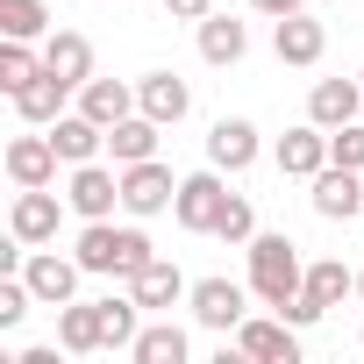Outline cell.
<instances>
[{
  "mask_svg": "<svg viewBox=\"0 0 364 364\" xmlns=\"http://www.w3.org/2000/svg\"><path fill=\"white\" fill-rule=\"evenodd\" d=\"M236 350L250 357V364H300V328L279 314V321H257V314H243V328H236Z\"/></svg>",
  "mask_w": 364,
  "mask_h": 364,
  "instance_id": "9",
  "label": "cell"
},
{
  "mask_svg": "<svg viewBox=\"0 0 364 364\" xmlns=\"http://www.w3.org/2000/svg\"><path fill=\"white\" fill-rule=\"evenodd\" d=\"M208 164L215 171H250L257 164V122H243V114H222L215 129H208Z\"/></svg>",
  "mask_w": 364,
  "mask_h": 364,
  "instance_id": "12",
  "label": "cell"
},
{
  "mask_svg": "<svg viewBox=\"0 0 364 364\" xmlns=\"http://www.w3.org/2000/svg\"><path fill=\"white\" fill-rule=\"evenodd\" d=\"M22 279H29L36 307H65V300H79V279H86V264H79V257H58V250H36V257L22 264Z\"/></svg>",
  "mask_w": 364,
  "mask_h": 364,
  "instance_id": "8",
  "label": "cell"
},
{
  "mask_svg": "<svg viewBox=\"0 0 364 364\" xmlns=\"http://www.w3.org/2000/svg\"><path fill=\"white\" fill-rule=\"evenodd\" d=\"M50 143H58V157H65V164H93V157L107 150V129H100L93 114H79V107H72V114H58V122H50Z\"/></svg>",
  "mask_w": 364,
  "mask_h": 364,
  "instance_id": "18",
  "label": "cell"
},
{
  "mask_svg": "<svg viewBox=\"0 0 364 364\" xmlns=\"http://www.w3.org/2000/svg\"><path fill=\"white\" fill-rule=\"evenodd\" d=\"M357 343H364V328H357Z\"/></svg>",
  "mask_w": 364,
  "mask_h": 364,
  "instance_id": "35",
  "label": "cell"
},
{
  "mask_svg": "<svg viewBox=\"0 0 364 364\" xmlns=\"http://www.w3.org/2000/svg\"><path fill=\"white\" fill-rule=\"evenodd\" d=\"M136 107L150 114V122H164V129H178L193 114V86L178 79V72H143L136 79Z\"/></svg>",
  "mask_w": 364,
  "mask_h": 364,
  "instance_id": "11",
  "label": "cell"
},
{
  "mask_svg": "<svg viewBox=\"0 0 364 364\" xmlns=\"http://www.w3.org/2000/svg\"><path fill=\"white\" fill-rule=\"evenodd\" d=\"M65 200H72L79 222H114V208H122V164H114V171H107L100 157H93V164H72Z\"/></svg>",
  "mask_w": 364,
  "mask_h": 364,
  "instance_id": "3",
  "label": "cell"
},
{
  "mask_svg": "<svg viewBox=\"0 0 364 364\" xmlns=\"http://www.w3.org/2000/svg\"><path fill=\"white\" fill-rule=\"evenodd\" d=\"M65 208H72V200H58L50 186H15V208H8V236H22V243H50Z\"/></svg>",
  "mask_w": 364,
  "mask_h": 364,
  "instance_id": "7",
  "label": "cell"
},
{
  "mask_svg": "<svg viewBox=\"0 0 364 364\" xmlns=\"http://www.w3.org/2000/svg\"><path fill=\"white\" fill-rule=\"evenodd\" d=\"M143 314H150V307H143L136 293H122V300L107 293V300H100V350H136V336H143Z\"/></svg>",
  "mask_w": 364,
  "mask_h": 364,
  "instance_id": "23",
  "label": "cell"
},
{
  "mask_svg": "<svg viewBox=\"0 0 364 364\" xmlns=\"http://www.w3.org/2000/svg\"><path fill=\"white\" fill-rule=\"evenodd\" d=\"M321 164H328V129L321 122H300V129L279 136V171L286 178H314Z\"/></svg>",
  "mask_w": 364,
  "mask_h": 364,
  "instance_id": "17",
  "label": "cell"
},
{
  "mask_svg": "<svg viewBox=\"0 0 364 364\" xmlns=\"http://www.w3.org/2000/svg\"><path fill=\"white\" fill-rule=\"evenodd\" d=\"M357 114H364V79H314V93H307V122L343 129V122H357Z\"/></svg>",
  "mask_w": 364,
  "mask_h": 364,
  "instance_id": "16",
  "label": "cell"
},
{
  "mask_svg": "<svg viewBox=\"0 0 364 364\" xmlns=\"http://www.w3.org/2000/svg\"><path fill=\"white\" fill-rule=\"evenodd\" d=\"M157 129H164V122H150V114L136 107L129 122L107 129V157H114V164H143V157H157Z\"/></svg>",
  "mask_w": 364,
  "mask_h": 364,
  "instance_id": "24",
  "label": "cell"
},
{
  "mask_svg": "<svg viewBox=\"0 0 364 364\" xmlns=\"http://www.w3.org/2000/svg\"><path fill=\"white\" fill-rule=\"evenodd\" d=\"M43 72V50H29L22 36H0V93H22Z\"/></svg>",
  "mask_w": 364,
  "mask_h": 364,
  "instance_id": "28",
  "label": "cell"
},
{
  "mask_svg": "<svg viewBox=\"0 0 364 364\" xmlns=\"http://www.w3.org/2000/svg\"><path fill=\"white\" fill-rule=\"evenodd\" d=\"M193 29H200V58H208L215 72L243 65V50H250V29H243L236 15H208V22H193Z\"/></svg>",
  "mask_w": 364,
  "mask_h": 364,
  "instance_id": "19",
  "label": "cell"
},
{
  "mask_svg": "<svg viewBox=\"0 0 364 364\" xmlns=\"http://www.w3.org/2000/svg\"><path fill=\"white\" fill-rule=\"evenodd\" d=\"M300 286H307L300 243L293 236H250V293L264 307H286V300H300Z\"/></svg>",
  "mask_w": 364,
  "mask_h": 364,
  "instance_id": "2",
  "label": "cell"
},
{
  "mask_svg": "<svg viewBox=\"0 0 364 364\" xmlns=\"http://www.w3.org/2000/svg\"><path fill=\"white\" fill-rule=\"evenodd\" d=\"M58 343L72 357H93L100 350V300H65L58 307Z\"/></svg>",
  "mask_w": 364,
  "mask_h": 364,
  "instance_id": "25",
  "label": "cell"
},
{
  "mask_svg": "<svg viewBox=\"0 0 364 364\" xmlns=\"http://www.w3.org/2000/svg\"><path fill=\"white\" fill-rule=\"evenodd\" d=\"M164 15H171V22H208L215 0H164Z\"/></svg>",
  "mask_w": 364,
  "mask_h": 364,
  "instance_id": "32",
  "label": "cell"
},
{
  "mask_svg": "<svg viewBox=\"0 0 364 364\" xmlns=\"http://www.w3.org/2000/svg\"><path fill=\"white\" fill-rule=\"evenodd\" d=\"M328 164H350V171H364V129H357V122L328 129Z\"/></svg>",
  "mask_w": 364,
  "mask_h": 364,
  "instance_id": "31",
  "label": "cell"
},
{
  "mask_svg": "<svg viewBox=\"0 0 364 364\" xmlns=\"http://www.w3.org/2000/svg\"><path fill=\"white\" fill-rule=\"evenodd\" d=\"M129 293H136L143 307H178V300H186L193 286H186V272H178L171 257H150V264H143V272L129 279Z\"/></svg>",
  "mask_w": 364,
  "mask_h": 364,
  "instance_id": "21",
  "label": "cell"
},
{
  "mask_svg": "<svg viewBox=\"0 0 364 364\" xmlns=\"http://www.w3.org/2000/svg\"><path fill=\"white\" fill-rule=\"evenodd\" d=\"M79 114H93L100 129H114V122L136 114V86H122V79H86V86H79Z\"/></svg>",
  "mask_w": 364,
  "mask_h": 364,
  "instance_id": "22",
  "label": "cell"
},
{
  "mask_svg": "<svg viewBox=\"0 0 364 364\" xmlns=\"http://www.w3.org/2000/svg\"><path fill=\"white\" fill-rule=\"evenodd\" d=\"M307 186H314L307 200H314L321 222H350V215H364V171H350V164H321Z\"/></svg>",
  "mask_w": 364,
  "mask_h": 364,
  "instance_id": "6",
  "label": "cell"
},
{
  "mask_svg": "<svg viewBox=\"0 0 364 364\" xmlns=\"http://www.w3.org/2000/svg\"><path fill=\"white\" fill-rule=\"evenodd\" d=\"M72 93H79V86H65V79H58V72L43 65V72H36V79H29L22 93H8V100H15V114H22L29 129H50V122L65 114V100H72Z\"/></svg>",
  "mask_w": 364,
  "mask_h": 364,
  "instance_id": "15",
  "label": "cell"
},
{
  "mask_svg": "<svg viewBox=\"0 0 364 364\" xmlns=\"http://www.w3.org/2000/svg\"><path fill=\"white\" fill-rule=\"evenodd\" d=\"M93 279H136L157 250H150V236L143 229H114V222H86L79 229V250H72Z\"/></svg>",
  "mask_w": 364,
  "mask_h": 364,
  "instance_id": "1",
  "label": "cell"
},
{
  "mask_svg": "<svg viewBox=\"0 0 364 364\" xmlns=\"http://www.w3.org/2000/svg\"><path fill=\"white\" fill-rule=\"evenodd\" d=\"M136 364H186L193 357V343H186V328L178 321H150L143 336H136V350H129Z\"/></svg>",
  "mask_w": 364,
  "mask_h": 364,
  "instance_id": "26",
  "label": "cell"
},
{
  "mask_svg": "<svg viewBox=\"0 0 364 364\" xmlns=\"http://www.w3.org/2000/svg\"><path fill=\"white\" fill-rule=\"evenodd\" d=\"M314 307H343V293H357V272L343 264V257H314L307 264V286H300Z\"/></svg>",
  "mask_w": 364,
  "mask_h": 364,
  "instance_id": "27",
  "label": "cell"
},
{
  "mask_svg": "<svg viewBox=\"0 0 364 364\" xmlns=\"http://www.w3.org/2000/svg\"><path fill=\"white\" fill-rule=\"evenodd\" d=\"M58 143H50V129L43 136H15L8 143V178H15V186H58Z\"/></svg>",
  "mask_w": 364,
  "mask_h": 364,
  "instance_id": "14",
  "label": "cell"
},
{
  "mask_svg": "<svg viewBox=\"0 0 364 364\" xmlns=\"http://www.w3.org/2000/svg\"><path fill=\"white\" fill-rule=\"evenodd\" d=\"M43 65H50L65 86H86V79H93V43H86L79 29H50V36H43Z\"/></svg>",
  "mask_w": 364,
  "mask_h": 364,
  "instance_id": "20",
  "label": "cell"
},
{
  "mask_svg": "<svg viewBox=\"0 0 364 364\" xmlns=\"http://www.w3.org/2000/svg\"><path fill=\"white\" fill-rule=\"evenodd\" d=\"M272 50H279V65H321V50H328V29L300 8V15H279L272 22Z\"/></svg>",
  "mask_w": 364,
  "mask_h": 364,
  "instance_id": "13",
  "label": "cell"
},
{
  "mask_svg": "<svg viewBox=\"0 0 364 364\" xmlns=\"http://www.w3.org/2000/svg\"><path fill=\"white\" fill-rule=\"evenodd\" d=\"M357 300H364V264H357Z\"/></svg>",
  "mask_w": 364,
  "mask_h": 364,
  "instance_id": "34",
  "label": "cell"
},
{
  "mask_svg": "<svg viewBox=\"0 0 364 364\" xmlns=\"http://www.w3.org/2000/svg\"><path fill=\"white\" fill-rule=\"evenodd\" d=\"M222 200H229V186H222L215 164H208V171H186V178H178V200H171V222L186 229V236H215Z\"/></svg>",
  "mask_w": 364,
  "mask_h": 364,
  "instance_id": "4",
  "label": "cell"
},
{
  "mask_svg": "<svg viewBox=\"0 0 364 364\" xmlns=\"http://www.w3.org/2000/svg\"><path fill=\"white\" fill-rule=\"evenodd\" d=\"M215 236H222L229 250H250V236H257V215H250V200H243V193H229V200H222V215H215Z\"/></svg>",
  "mask_w": 364,
  "mask_h": 364,
  "instance_id": "30",
  "label": "cell"
},
{
  "mask_svg": "<svg viewBox=\"0 0 364 364\" xmlns=\"http://www.w3.org/2000/svg\"><path fill=\"white\" fill-rule=\"evenodd\" d=\"M171 200H178V178H171V164H157V157H143V164H122V208H129L136 222L164 215Z\"/></svg>",
  "mask_w": 364,
  "mask_h": 364,
  "instance_id": "5",
  "label": "cell"
},
{
  "mask_svg": "<svg viewBox=\"0 0 364 364\" xmlns=\"http://www.w3.org/2000/svg\"><path fill=\"white\" fill-rule=\"evenodd\" d=\"M0 36H22V43L50 36V8L43 0H0Z\"/></svg>",
  "mask_w": 364,
  "mask_h": 364,
  "instance_id": "29",
  "label": "cell"
},
{
  "mask_svg": "<svg viewBox=\"0 0 364 364\" xmlns=\"http://www.w3.org/2000/svg\"><path fill=\"white\" fill-rule=\"evenodd\" d=\"M186 307H193V321H200V328H222V336H229V328H243V314H250L236 279H193Z\"/></svg>",
  "mask_w": 364,
  "mask_h": 364,
  "instance_id": "10",
  "label": "cell"
},
{
  "mask_svg": "<svg viewBox=\"0 0 364 364\" xmlns=\"http://www.w3.org/2000/svg\"><path fill=\"white\" fill-rule=\"evenodd\" d=\"M357 79H364V72H357Z\"/></svg>",
  "mask_w": 364,
  "mask_h": 364,
  "instance_id": "36",
  "label": "cell"
},
{
  "mask_svg": "<svg viewBox=\"0 0 364 364\" xmlns=\"http://www.w3.org/2000/svg\"><path fill=\"white\" fill-rule=\"evenodd\" d=\"M300 8H307V0H250V15H272V22L279 15H300Z\"/></svg>",
  "mask_w": 364,
  "mask_h": 364,
  "instance_id": "33",
  "label": "cell"
}]
</instances>
